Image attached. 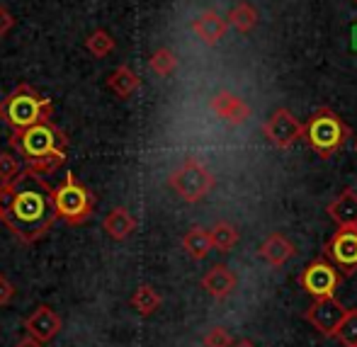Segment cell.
<instances>
[{
  "label": "cell",
  "mask_w": 357,
  "mask_h": 347,
  "mask_svg": "<svg viewBox=\"0 0 357 347\" xmlns=\"http://www.w3.org/2000/svg\"><path fill=\"white\" fill-rule=\"evenodd\" d=\"M54 187L32 170L22 168L10 183L0 185V221L22 243L42 240L56 224Z\"/></svg>",
  "instance_id": "cell-1"
},
{
  "label": "cell",
  "mask_w": 357,
  "mask_h": 347,
  "mask_svg": "<svg viewBox=\"0 0 357 347\" xmlns=\"http://www.w3.org/2000/svg\"><path fill=\"white\" fill-rule=\"evenodd\" d=\"M10 146L17 155H22L27 170L37 175L54 173L66 163V146L68 139L63 132L54 127V122H37L27 129L13 132Z\"/></svg>",
  "instance_id": "cell-2"
},
{
  "label": "cell",
  "mask_w": 357,
  "mask_h": 347,
  "mask_svg": "<svg viewBox=\"0 0 357 347\" xmlns=\"http://www.w3.org/2000/svg\"><path fill=\"white\" fill-rule=\"evenodd\" d=\"M52 100L42 98L32 85H20L0 102V119L8 122L15 132L27 129L37 122L52 119Z\"/></svg>",
  "instance_id": "cell-3"
},
{
  "label": "cell",
  "mask_w": 357,
  "mask_h": 347,
  "mask_svg": "<svg viewBox=\"0 0 357 347\" xmlns=\"http://www.w3.org/2000/svg\"><path fill=\"white\" fill-rule=\"evenodd\" d=\"M304 137L316 153L328 158V155H333L335 151H340L345 146V141L350 137V127L333 109H319L304 124Z\"/></svg>",
  "instance_id": "cell-4"
},
{
  "label": "cell",
  "mask_w": 357,
  "mask_h": 347,
  "mask_svg": "<svg viewBox=\"0 0 357 347\" xmlns=\"http://www.w3.org/2000/svg\"><path fill=\"white\" fill-rule=\"evenodd\" d=\"M54 207H56L59 219H63L71 226H80L93 214L95 199L88 192V187L75 178V173H68L66 180L54 190Z\"/></svg>",
  "instance_id": "cell-5"
},
{
  "label": "cell",
  "mask_w": 357,
  "mask_h": 347,
  "mask_svg": "<svg viewBox=\"0 0 357 347\" xmlns=\"http://www.w3.org/2000/svg\"><path fill=\"white\" fill-rule=\"evenodd\" d=\"M168 185L183 202L195 204V202H202V199L212 192L214 175L209 173L207 165H202L197 158L188 155V158L183 160V165L170 173Z\"/></svg>",
  "instance_id": "cell-6"
},
{
  "label": "cell",
  "mask_w": 357,
  "mask_h": 347,
  "mask_svg": "<svg viewBox=\"0 0 357 347\" xmlns=\"http://www.w3.org/2000/svg\"><path fill=\"white\" fill-rule=\"evenodd\" d=\"M345 311L348 309H345L335 296H321V299H316L314 304L306 309V321H309L321 335L335 338V330L343 323Z\"/></svg>",
  "instance_id": "cell-7"
},
{
  "label": "cell",
  "mask_w": 357,
  "mask_h": 347,
  "mask_svg": "<svg viewBox=\"0 0 357 347\" xmlns=\"http://www.w3.org/2000/svg\"><path fill=\"white\" fill-rule=\"evenodd\" d=\"M324 250L345 275H353L357 270V226H340Z\"/></svg>",
  "instance_id": "cell-8"
},
{
  "label": "cell",
  "mask_w": 357,
  "mask_h": 347,
  "mask_svg": "<svg viewBox=\"0 0 357 347\" xmlns=\"http://www.w3.org/2000/svg\"><path fill=\"white\" fill-rule=\"evenodd\" d=\"M263 132L278 148H289L291 144L304 139V124L289 109H275L268 122L263 124Z\"/></svg>",
  "instance_id": "cell-9"
},
{
  "label": "cell",
  "mask_w": 357,
  "mask_h": 347,
  "mask_svg": "<svg viewBox=\"0 0 357 347\" xmlns=\"http://www.w3.org/2000/svg\"><path fill=\"white\" fill-rule=\"evenodd\" d=\"M338 282H340L338 270L331 263H326V260H314L299 277V284L304 286V291H309L314 299L333 296L335 289H338Z\"/></svg>",
  "instance_id": "cell-10"
},
{
  "label": "cell",
  "mask_w": 357,
  "mask_h": 347,
  "mask_svg": "<svg viewBox=\"0 0 357 347\" xmlns=\"http://www.w3.org/2000/svg\"><path fill=\"white\" fill-rule=\"evenodd\" d=\"M61 325H63L61 316H59L52 306H44V304L37 306V309L24 318V330H27V335H32L39 343H49V340L56 338V335L61 333Z\"/></svg>",
  "instance_id": "cell-11"
},
{
  "label": "cell",
  "mask_w": 357,
  "mask_h": 347,
  "mask_svg": "<svg viewBox=\"0 0 357 347\" xmlns=\"http://www.w3.org/2000/svg\"><path fill=\"white\" fill-rule=\"evenodd\" d=\"M209 107H212V112L216 117L224 119V122H229V124H243V122H248V117H250L248 105H245L238 95L226 93V90L214 95Z\"/></svg>",
  "instance_id": "cell-12"
},
{
  "label": "cell",
  "mask_w": 357,
  "mask_h": 347,
  "mask_svg": "<svg viewBox=\"0 0 357 347\" xmlns=\"http://www.w3.org/2000/svg\"><path fill=\"white\" fill-rule=\"evenodd\" d=\"M226 29H229V24L216 10H204L192 20V32L209 47H214V44H219L224 39Z\"/></svg>",
  "instance_id": "cell-13"
},
{
  "label": "cell",
  "mask_w": 357,
  "mask_h": 347,
  "mask_svg": "<svg viewBox=\"0 0 357 347\" xmlns=\"http://www.w3.org/2000/svg\"><path fill=\"white\" fill-rule=\"evenodd\" d=\"M236 284H238V277L231 268L226 265H214L207 275L202 277V289L207 291L214 299H226V296L234 294Z\"/></svg>",
  "instance_id": "cell-14"
},
{
  "label": "cell",
  "mask_w": 357,
  "mask_h": 347,
  "mask_svg": "<svg viewBox=\"0 0 357 347\" xmlns=\"http://www.w3.org/2000/svg\"><path fill=\"white\" fill-rule=\"evenodd\" d=\"M296 255V248L291 245V240L282 233H273L260 243V258L273 268H282L284 263H289Z\"/></svg>",
  "instance_id": "cell-15"
},
{
  "label": "cell",
  "mask_w": 357,
  "mask_h": 347,
  "mask_svg": "<svg viewBox=\"0 0 357 347\" xmlns=\"http://www.w3.org/2000/svg\"><path fill=\"white\" fill-rule=\"evenodd\" d=\"M326 211L338 226H357V192L355 190H343Z\"/></svg>",
  "instance_id": "cell-16"
},
{
  "label": "cell",
  "mask_w": 357,
  "mask_h": 347,
  "mask_svg": "<svg viewBox=\"0 0 357 347\" xmlns=\"http://www.w3.org/2000/svg\"><path fill=\"white\" fill-rule=\"evenodd\" d=\"M102 229L112 240H127L129 236L137 231V219L129 214V209L117 207V209H112L107 216H105Z\"/></svg>",
  "instance_id": "cell-17"
},
{
  "label": "cell",
  "mask_w": 357,
  "mask_h": 347,
  "mask_svg": "<svg viewBox=\"0 0 357 347\" xmlns=\"http://www.w3.org/2000/svg\"><path fill=\"white\" fill-rule=\"evenodd\" d=\"M107 88L112 90L117 98L127 100L129 95L137 93V90L142 88V78H139V75L134 73V70L129 68V66H119V68H114L112 73H109Z\"/></svg>",
  "instance_id": "cell-18"
},
{
  "label": "cell",
  "mask_w": 357,
  "mask_h": 347,
  "mask_svg": "<svg viewBox=\"0 0 357 347\" xmlns=\"http://www.w3.org/2000/svg\"><path fill=\"white\" fill-rule=\"evenodd\" d=\"M183 248L192 260H204L212 250V240H209V231L202 226H192L188 233L183 236Z\"/></svg>",
  "instance_id": "cell-19"
},
{
  "label": "cell",
  "mask_w": 357,
  "mask_h": 347,
  "mask_svg": "<svg viewBox=\"0 0 357 347\" xmlns=\"http://www.w3.org/2000/svg\"><path fill=\"white\" fill-rule=\"evenodd\" d=\"M160 304H163V299H160V294L151 284H142V286H137V289H134L132 309L137 311L139 316L155 314V311L160 309Z\"/></svg>",
  "instance_id": "cell-20"
},
{
  "label": "cell",
  "mask_w": 357,
  "mask_h": 347,
  "mask_svg": "<svg viewBox=\"0 0 357 347\" xmlns=\"http://www.w3.org/2000/svg\"><path fill=\"white\" fill-rule=\"evenodd\" d=\"M226 24H231L234 29H238L241 34L253 32V27L258 24V10L250 3H238L236 8H231L229 17H226Z\"/></svg>",
  "instance_id": "cell-21"
},
{
  "label": "cell",
  "mask_w": 357,
  "mask_h": 347,
  "mask_svg": "<svg viewBox=\"0 0 357 347\" xmlns=\"http://www.w3.org/2000/svg\"><path fill=\"white\" fill-rule=\"evenodd\" d=\"M209 240H212V248L221 250V253H229L236 243H238V229L229 221H216L209 229Z\"/></svg>",
  "instance_id": "cell-22"
},
{
  "label": "cell",
  "mask_w": 357,
  "mask_h": 347,
  "mask_svg": "<svg viewBox=\"0 0 357 347\" xmlns=\"http://www.w3.org/2000/svg\"><path fill=\"white\" fill-rule=\"evenodd\" d=\"M85 49H88V54H90V56H95V59L109 56V54L114 52L112 34L105 32V29H95V32H90L88 39H85Z\"/></svg>",
  "instance_id": "cell-23"
},
{
  "label": "cell",
  "mask_w": 357,
  "mask_h": 347,
  "mask_svg": "<svg viewBox=\"0 0 357 347\" xmlns=\"http://www.w3.org/2000/svg\"><path fill=\"white\" fill-rule=\"evenodd\" d=\"M178 66V59L170 52L168 47H160L158 52H153V56L149 59V68L153 70L155 75H170Z\"/></svg>",
  "instance_id": "cell-24"
},
{
  "label": "cell",
  "mask_w": 357,
  "mask_h": 347,
  "mask_svg": "<svg viewBox=\"0 0 357 347\" xmlns=\"http://www.w3.org/2000/svg\"><path fill=\"white\" fill-rule=\"evenodd\" d=\"M335 338L345 347L357 345V309L345 311V318H343V323L338 325V330H335Z\"/></svg>",
  "instance_id": "cell-25"
},
{
  "label": "cell",
  "mask_w": 357,
  "mask_h": 347,
  "mask_svg": "<svg viewBox=\"0 0 357 347\" xmlns=\"http://www.w3.org/2000/svg\"><path fill=\"white\" fill-rule=\"evenodd\" d=\"M20 160L15 158V153H0V185L3 183H10V180L15 178V175L20 173Z\"/></svg>",
  "instance_id": "cell-26"
},
{
  "label": "cell",
  "mask_w": 357,
  "mask_h": 347,
  "mask_svg": "<svg viewBox=\"0 0 357 347\" xmlns=\"http://www.w3.org/2000/svg\"><path fill=\"white\" fill-rule=\"evenodd\" d=\"M231 345H234V340H231L229 330L221 328V325H216V328H212L204 335V347H231Z\"/></svg>",
  "instance_id": "cell-27"
},
{
  "label": "cell",
  "mask_w": 357,
  "mask_h": 347,
  "mask_svg": "<svg viewBox=\"0 0 357 347\" xmlns=\"http://www.w3.org/2000/svg\"><path fill=\"white\" fill-rule=\"evenodd\" d=\"M15 27V17H13V13H10L8 8H3L0 5V39H5L10 34V29Z\"/></svg>",
  "instance_id": "cell-28"
},
{
  "label": "cell",
  "mask_w": 357,
  "mask_h": 347,
  "mask_svg": "<svg viewBox=\"0 0 357 347\" xmlns=\"http://www.w3.org/2000/svg\"><path fill=\"white\" fill-rule=\"evenodd\" d=\"M13 296H15V286L10 284L8 277L0 275V306H8L13 301Z\"/></svg>",
  "instance_id": "cell-29"
},
{
  "label": "cell",
  "mask_w": 357,
  "mask_h": 347,
  "mask_svg": "<svg viewBox=\"0 0 357 347\" xmlns=\"http://www.w3.org/2000/svg\"><path fill=\"white\" fill-rule=\"evenodd\" d=\"M15 347H44V343H39V340H34L32 335H27V338H22Z\"/></svg>",
  "instance_id": "cell-30"
},
{
  "label": "cell",
  "mask_w": 357,
  "mask_h": 347,
  "mask_svg": "<svg viewBox=\"0 0 357 347\" xmlns=\"http://www.w3.org/2000/svg\"><path fill=\"white\" fill-rule=\"evenodd\" d=\"M231 347H255V345L250 343V340H238V343H236V345H231Z\"/></svg>",
  "instance_id": "cell-31"
},
{
  "label": "cell",
  "mask_w": 357,
  "mask_h": 347,
  "mask_svg": "<svg viewBox=\"0 0 357 347\" xmlns=\"http://www.w3.org/2000/svg\"><path fill=\"white\" fill-rule=\"evenodd\" d=\"M355 151H357V141H355Z\"/></svg>",
  "instance_id": "cell-32"
},
{
  "label": "cell",
  "mask_w": 357,
  "mask_h": 347,
  "mask_svg": "<svg viewBox=\"0 0 357 347\" xmlns=\"http://www.w3.org/2000/svg\"><path fill=\"white\" fill-rule=\"evenodd\" d=\"M353 347H357V345H353Z\"/></svg>",
  "instance_id": "cell-33"
},
{
  "label": "cell",
  "mask_w": 357,
  "mask_h": 347,
  "mask_svg": "<svg viewBox=\"0 0 357 347\" xmlns=\"http://www.w3.org/2000/svg\"><path fill=\"white\" fill-rule=\"evenodd\" d=\"M355 3H357V0H355Z\"/></svg>",
  "instance_id": "cell-34"
}]
</instances>
